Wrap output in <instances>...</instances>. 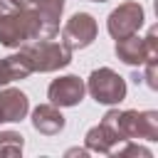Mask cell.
Returning <instances> with one entry per match:
<instances>
[{
    "mask_svg": "<svg viewBox=\"0 0 158 158\" xmlns=\"http://www.w3.org/2000/svg\"><path fill=\"white\" fill-rule=\"evenodd\" d=\"M27 74H32V69L27 67L22 54H12L7 59H0V84H7L12 79H25Z\"/></svg>",
    "mask_w": 158,
    "mask_h": 158,
    "instance_id": "13",
    "label": "cell"
},
{
    "mask_svg": "<svg viewBox=\"0 0 158 158\" xmlns=\"http://www.w3.org/2000/svg\"><path fill=\"white\" fill-rule=\"evenodd\" d=\"M22 153V136L15 131L0 133V156H20Z\"/></svg>",
    "mask_w": 158,
    "mask_h": 158,
    "instance_id": "14",
    "label": "cell"
},
{
    "mask_svg": "<svg viewBox=\"0 0 158 158\" xmlns=\"http://www.w3.org/2000/svg\"><path fill=\"white\" fill-rule=\"evenodd\" d=\"M27 40H42L40 12L22 0H0V42L17 47Z\"/></svg>",
    "mask_w": 158,
    "mask_h": 158,
    "instance_id": "1",
    "label": "cell"
},
{
    "mask_svg": "<svg viewBox=\"0 0 158 158\" xmlns=\"http://www.w3.org/2000/svg\"><path fill=\"white\" fill-rule=\"evenodd\" d=\"M116 54L126 64H146L148 59H156L158 57L156 30H151L146 40H141L138 35H128L123 40H116Z\"/></svg>",
    "mask_w": 158,
    "mask_h": 158,
    "instance_id": "5",
    "label": "cell"
},
{
    "mask_svg": "<svg viewBox=\"0 0 158 158\" xmlns=\"http://www.w3.org/2000/svg\"><path fill=\"white\" fill-rule=\"evenodd\" d=\"M141 25H143V10L138 2H123L109 15V32L114 40L136 35Z\"/></svg>",
    "mask_w": 158,
    "mask_h": 158,
    "instance_id": "7",
    "label": "cell"
},
{
    "mask_svg": "<svg viewBox=\"0 0 158 158\" xmlns=\"http://www.w3.org/2000/svg\"><path fill=\"white\" fill-rule=\"evenodd\" d=\"M94 2H104V0H94Z\"/></svg>",
    "mask_w": 158,
    "mask_h": 158,
    "instance_id": "16",
    "label": "cell"
},
{
    "mask_svg": "<svg viewBox=\"0 0 158 158\" xmlns=\"http://www.w3.org/2000/svg\"><path fill=\"white\" fill-rule=\"evenodd\" d=\"M32 126L44 133V136H54L64 128V116L57 111L54 104H44V106H37L35 114H32Z\"/></svg>",
    "mask_w": 158,
    "mask_h": 158,
    "instance_id": "10",
    "label": "cell"
},
{
    "mask_svg": "<svg viewBox=\"0 0 158 158\" xmlns=\"http://www.w3.org/2000/svg\"><path fill=\"white\" fill-rule=\"evenodd\" d=\"M20 54L32 72H54V69L67 67L72 59V49H67L59 42H49V40H37L32 44H25Z\"/></svg>",
    "mask_w": 158,
    "mask_h": 158,
    "instance_id": "3",
    "label": "cell"
},
{
    "mask_svg": "<svg viewBox=\"0 0 158 158\" xmlns=\"http://www.w3.org/2000/svg\"><path fill=\"white\" fill-rule=\"evenodd\" d=\"M104 123L121 138V141H131V138H148L156 141L158 138V114L156 111H109L104 116Z\"/></svg>",
    "mask_w": 158,
    "mask_h": 158,
    "instance_id": "2",
    "label": "cell"
},
{
    "mask_svg": "<svg viewBox=\"0 0 158 158\" xmlns=\"http://www.w3.org/2000/svg\"><path fill=\"white\" fill-rule=\"evenodd\" d=\"M89 94L99 101V104H118L123 96H126V84L123 79L111 72L109 67L104 69H94L91 77H89V84H86Z\"/></svg>",
    "mask_w": 158,
    "mask_h": 158,
    "instance_id": "4",
    "label": "cell"
},
{
    "mask_svg": "<svg viewBox=\"0 0 158 158\" xmlns=\"http://www.w3.org/2000/svg\"><path fill=\"white\" fill-rule=\"evenodd\" d=\"M35 10L40 12V22H42V40H49L57 30H59V15L64 2L62 0H32Z\"/></svg>",
    "mask_w": 158,
    "mask_h": 158,
    "instance_id": "11",
    "label": "cell"
},
{
    "mask_svg": "<svg viewBox=\"0 0 158 158\" xmlns=\"http://www.w3.org/2000/svg\"><path fill=\"white\" fill-rule=\"evenodd\" d=\"M84 81L79 77H59L49 84V101L54 106H74L84 96Z\"/></svg>",
    "mask_w": 158,
    "mask_h": 158,
    "instance_id": "8",
    "label": "cell"
},
{
    "mask_svg": "<svg viewBox=\"0 0 158 158\" xmlns=\"http://www.w3.org/2000/svg\"><path fill=\"white\" fill-rule=\"evenodd\" d=\"M96 37V22L86 12H77L69 17V22L62 30V44L67 49H81L89 47Z\"/></svg>",
    "mask_w": 158,
    "mask_h": 158,
    "instance_id": "6",
    "label": "cell"
},
{
    "mask_svg": "<svg viewBox=\"0 0 158 158\" xmlns=\"http://www.w3.org/2000/svg\"><path fill=\"white\" fill-rule=\"evenodd\" d=\"M116 143H121V138H118L104 121L86 133V148L94 151V153H114V146H116Z\"/></svg>",
    "mask_w": 158,
    "mask_h": 158,
    "instance_id": "12",
    "label": "cell"
},
{
    "mask_svg": "<svg viewBox=\"0 0 158 158\" xmlns=\"http://www.w3.org/2000/svg\"><path fill=\"white\" fill-rule=\"evenodd\" d=\"M27 109H30L27 96L20 89H5V91H0V123L25 118Z\"/></svg>",
    "mask_w": 158,
    "mask_h": 158,
    "instance_id": "9",
    "label": "cell"
},
{
    "mask_svg": "<svg viewBox=\"0 0 158 158\" xmlns=\"http://www.w3.org/2000/svg\"><path fill=\"white\" fill-rule=\"evenodd\" d=\"M146 84H148L151 89L158 86V81H156V59H148V62H146Z\"/></svg>",
    "mask_w": 158,
    "mask_h": 158,
    "instance_id": "15",
    "label": "cell"
}]
</instances>
